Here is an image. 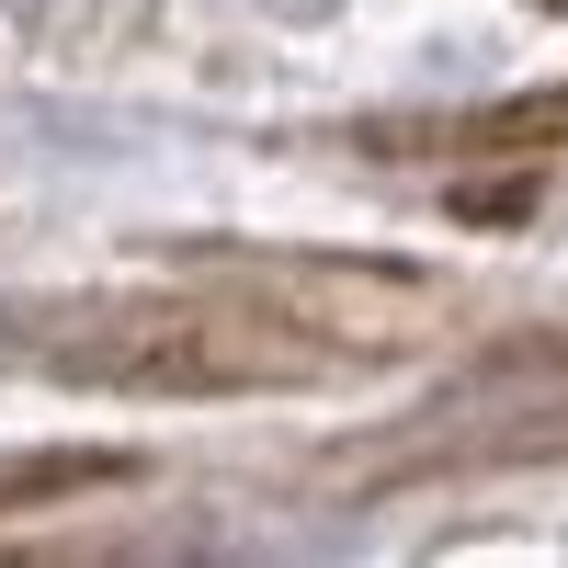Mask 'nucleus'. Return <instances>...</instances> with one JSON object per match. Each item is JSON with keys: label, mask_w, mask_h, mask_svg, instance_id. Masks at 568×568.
<instances>
[{"label": "nucleus", "mask_w": 568, "mask_h": 568, "mask_svg": "<svg viewBox=\"0 0 568 568\" xmlns=\"http://www.w3.org/2000/svg\"><path fill=\"white\" fill-rule=\"evenodd\" d=\"M273 296L296 307L307 329H342V342H364V353H387V342H409V329L433 318V296H420V284H398V273H353V262L273 273Z\"/></svg>", "instance_id": "f03ea898"}, {"label": "nucleus", "mask_w": 568, "mask_h": 568, "mask_svg": "<svg viewBox=\"0 0 568 568\" xmlns=\"http://www.w3.org/2000/svg\"><path fill=\"white\" fill-rule=\"evenodd\" d=\"M103 478H125V455H0V511L69 500V489H103Z\"/></svg>", "instance_id": "20e7f679"}, {"label": "nucleus", "mask_w": 568, "mask_h": 568, "mask_svg": "<svg viewBox=\"0 0 568 568\" xmlns=\"http://www.w3.org/2000/svg\"><path fill=\"white\" fill-rule=\"evenodd\" d=\"M387 160H455V149H524V136H568V91H524V103H466V114H387L364 125Z\"/></svg>", "instance_id": "7ed1b4c3"}, {"label": "nucleus", "mask_w": 568, "mask_h": 568, "mask_svg": "<svg viewBox=\"0 0 568 568\" xmlns=\"http://www.w3.org/2000/svg\"><path fill=\"white\" fill-rule=\"evenodd\" d=\"M45 375H80V387H284V375H318V329L284 342L262 318H216V307H45L23 342Z\"/></svg>", "instance_id": "f257e3e1"}]
</instances>
